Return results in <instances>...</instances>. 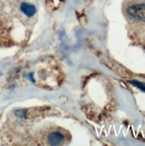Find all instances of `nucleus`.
I'll use <instances>...</instances> for the list:
<instances>
[{
    "label": "nucleus",
    "instance_id": "obj_1",
    "mask_svg": "<svg viewBox=\"0 0 145 146\" xmlns=\"http://www.w3.org/2000/svg\"><path fill=\"white\" fill-rule=\"evenodd\" d=\"M127 13L136 21H145V4H137L128 7Z\"/></svg>",
    "mask_w": 145,
    "mask_h": 146
},
{
    "label": "nucleus",
    "instance_id": "obj_2",
    "mask_svg": "<svg viewBox=\"0 0 145 146\" xmlns=\"http://www.w3.org/2000/svg\"><path fill=\"white\" fill-rule=\"evenodd\" d=\"M21 10L22 11V13L25 15H27L28 17H32L37 12L36 7L33 5L29 4V3H22L21 5Z\"/></svg>",
    "mask_w": 145,
    "mask_h": 146
},
{
    "label": "nucleus",
    "instance_id": "obj_3",
    "mask_svg": "<svg viewBox=\"0 0 145 146\" xmlns=\"http://www.w3.org/2000/svg\"><path fill=\"white\" fill-rule=\"evenodd\" d=\"M63 135L58 132L51 133L48 135V142L51 145H59L63 141Z\"/></svg>",
    "mask_w": 145,
    "mask_h": 146
},
{
    "label": "nucleus",
    "instance_id": "obj_4",
    "mask_svg": "<svg viewBox=\"0 0 145 146\" xmlns=\"http://www.w3.org/2000/svg\"><path fill=\"white\" fill-rule=\"evenodd\" d=\"M129 82L131 84L136 86L137 88H139L140 90H142V91L145 92V83L144 82H138V81H130Z\"/></svg>",
    "mask_w": 145,
    "mask_h": 146
}]
</instances>
